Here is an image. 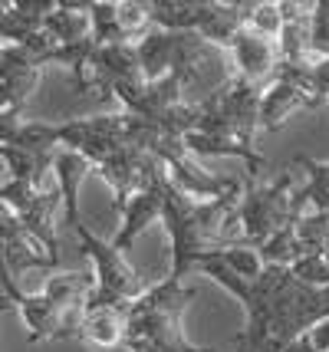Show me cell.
I'll use <instances>...</instances> for the list:
<instances>
[{
  "label": "cell",
  "instance_id": "obj_1",
  "mask_svg": "<svg viewBox=\"0 0 329 352\" xmlns=\"http://www.w3.org/2000/svg\"><path fill=\"white\" fill-rule=\"evenodd\" d=\"M191 300H194V287L174 276L148 287V293H141L128 307V352H201V346H194L181 329V316L191 307Z\"/></svg>",
  "mask_w": 329,
  "mask_h": 352
},
{
  "label": "cell",
  "instance_id": "obj_2",
  "mask_svg": "<svg viewBox=\"0 0 329 352\" xmlns=\"http://www.w3.org/2000/svg\"><path fill=\"white\" fill-rule=\"evenodd\" d=\"M260 99H264V86H253L237 73L227 76L198 102L201 109L198 132L234 138L240 145L253 148V138L260 132Z\"/></svg>",
  "mask_w": 329,
  "mask_h": 352
},
{
  "label": "cell",
  "instance_id": "obj_3",
  "mask_svg": "<svg viewBox=\"0 0 329 352\" xmlns=\"http://www.w3.org/2000/svg\"><path fill=\"white\" fill-rule=\"evenodd\" d=\"M148 188H155L158 201H161V221L172 234V276L174 280H185V276L198 267L204 254L201 244V230H198V201L188 198L178 184L168 178L165 165L158 162L155 171H152V182Z\"/></svg>",
  "mask_w": 329,
  "mask_h": 352
},
{
  "label": "cell",
  "instance_id": "obj_4",
  "mask_svg": "<svg viewBox=\"0 0 329 352\" xmlns=\"http://www.w3.org/2000/svg\"><path fill=\"white\" fill-rule=\"evenodd\" d=\"M244 247H264L277 230L293 224V171H283L277 182L257 184V178H247L244 198L237 208Z\"/></svg>",
  "mask_w": 329,
  "mask_h": 352
},
{
  "label": "cell",
  "instance_id": "obj_5",
  "mask_svg": "<svg viewBox=\"0 0 329 352\" xmlns=\"http://www.w3.org/2000/svg\"><path fill=\"white\" fill-rule=\"evenodd\" d=\"M0 201H3L7 208H14L16 217L23 221L27 234L43 247V254H47L49 261L60 267V237H56V224H53L56 211H63L60 188L40 191V188H33V184L7 182L0 188Z\"/></svg>",
  "mask_w": 329,
  "mask_h": 352
},
{
  "label": "cell",
  "instance_id": "obj_6",
  "mask_svg": "<svg viewBox=\"0 0 329 352\" xmlns=\"http://www.w3.org/2000/svg\"><path fill=\"white\" fill-rule=\"evenodd\" d=\"M73 234L79 237V250L93 261V274H95V287H99V290L112 293V296H122L128 303H135L141 293H148L145 276L126 261V254L115 244L99 241L86 224H79Z\"/></svg>",
  "mask_w": 329,
  "mask_h": 352
},
{
  "label": "cell",
  "instance_id": "obj_7",
  "mask_svg": "<svg viewBox=\"0 0 329 352\" xmlns=\"http://www.w3.org/2000/svg\"><path fill=\"white\" fill-rule=\"evenodd\" d=\"M60 145L69 152H79L86 162H93V168H99L109 155L126 145V112L60 122Z\"/></svg>",
  "mask_w": 329,
  "mask_h": 352
},
{
  "label": "cell",
  "instance_id": "obj_8",
  "mask_svg": "<svg viewBox=\"0 0 329 352\" xmlns=\"http://www.w3.org/2000/svg\"><path fill=\"white\" fill-rule=\"evenodd\" d=\"M155 158L165 165L168 178L194 201H214V198H220V195H227V191L237 184L234 178H218V175L204 171L201 165L194 162V155L185 148V142H168V138H161L158 148H155Z\"/></svg>",
  "mask_w": 329,
  "mask_h": 352
},
{
  "label": "cell",
  "instance_id": "obj_9",
  "mask_svg": "<svg viewBox=\"0 0 329 352\" xmlns=\"http://www.w3.org/2000/svg\"><path fill=\"white\" fill-rule=\"evenodd\" d=\"M128 300L122 296H112V293L99 290L95 287L86 300V313L79 322V336L82 342H93V346H126V320H128Z\"/></svg>",
  "mask_w": 329,
  "mask_h": 352
},
{
  "label": "cell",
  "instance_id": "obj_10",
  "mask_svg": "<svg viewBox=\"0 0 329 352\" xmlns=\"http://www.w3.org/2000/svg\"><path fill=\"white\" fill-rule=\"evenodd\" d=\"M158 158L141 148H132V145H122L115 155H109L102 165H99V175L106 178L112 191H115V208L128 204V198H135L139 191L148 188L152 182V171H155Z\"/></svg>",
  "mask_w": 329,
  "mask_h": 352
},
{
  "label": "cell",
  "instance_id": "obj_11",
  "mask_svg": "<svg viewBox=\"0 0 329 352\" xmlns=\"http://www.w3.org/2000/svg\"><path fill=\"white\" fill-rule=\"evenodd\" d=\"M141 63L135 43H112L95 50L93 69H89V89H99L102 96H115L119 89L141 86Z\"/></svg>",
  "mask_w": 329,
  "mask_h": 352
},
{
  "label": "cell",
  "instance_id": "obj_12",
  "mask_svg": "<svg viewBox=\"0 0 329 352\" xmlns=\"http://www.w3.org/2000/svg\"><path fill=\"white\" fill-rule=\"evenodd\" d=\"M231 56H234V66H237V76L260 86L264 79H273L277 66H280V50H277V40H266L260 33L253 30H244L234 36L231 43Z\"/></svg>",
  "mask_w": 329,
  "mask_h": 352
},
{
  "label": "cell",
  "instance_id": "obj_13",
  "mask_svg": "<svg viewBox=\"0 0 329 352\" xmlns=\"http://www.w3.org/2000/svg\"><path fill=\"white\" fill-rule=\"evenodd\" d=\"M53 171H56V188H60V198H63V224L69 230H76L82 224L79 217V191L86 178L93 175V162H86L79 152H69V148H60L56 158H53Z\"/></svg>",
  "mask_w": 329,
  "mask_h": 352
},
{
  "label": "cell",
  "instance_id": "obj_14",
  "mask_svg": "<svg viewBox=\"0 0 329 352\" xmlns=\"http://www.w3.org/2000/svg\"><path fill=\"white\" fill-rule=\"evenodd\" d=\"M43 33L56 46L79 43L93 36V20H89V0H60L43 20Z\"/></svg>",
  "mask_w": 329,
  "mask_h": 352
},
{
  "label": "cell",
  "instance_id": "obj_15",
  "mask_svg": "<svg viewBox=\"0 0 329 352\" xmlns=\"http://www.w3.org/2000/svg\"><path fill=\"white\" fill-rule=\"evenodd\" d=\"M299 109H316V106L299 89H293L290 82H277V79H273L270 86H264V99H260V129H264V132H280Z\"/></svg>",
  "mask_w": 329,
  "mask_h": 352
},
{
  "label": "cell",
  "instance_id": "obj_16",
  "mask_svg": "<svg viewBox=\"0 0 329 352\" xmlns=\"http://www.w3.org/2000/svg\"><path fill=\"white\" fill-rule=\"evenodd\" d=\"M178 43H181V33H168V30H158V27H152L135 43L145 82H155V79L172 73L174 56H178Z\"/></svg>",
  "mask_w": 329,
  "mask_h": 352
},
{
  "label": "cell",
  "instance_id": "obj_17",
  "mask_svg": "<svg viewBox=\"0 0 329 352\" xmlns=\"http://www.w3.org/2000/svg\"><path fill=\"white\" fill-rule=\"evenodd\" d=\"M244 30V3H218V0H204V16L198 36L204 43L231 50L234 36Z\"/></svg>",
  "mask_w": 329,
  "mask_h": 352
},
{
  "label": "cell",
  "instance_id": "obj_18",
  "mask_svg": "<svg viewBox=\"0 0 329 352\" xmlns=\"http://www.w3.org/2000/svg\"><path fill=\"white\" fill-rule=\"evenodd\" d=\"M297 165L306 168V184L293 191V224L313 211H329V162H316L310 155H297Z\"/></svg>",
  "mask_w": 329,
  "mask_h": 352
},
{
  "label": "cell",
  "instance_id": "obj_19",
  "mask_svg": "<svg viewBox=\"0 0 329 352\" xmlns=\"http://www.w3.org/2000/svg\"><path fill=\"white\" fill-rule=\"evenodd\" d=\"M119 211H122V228H119V237H115L112 244L126 254L128 247L139 241L141 230L148 228L155 217H161V201H158L155 188H145L135 198H128V204H122Z\"/></svg>",
  "mask_w": 329,
  "mask_h": 352
},
{
  "label": "cell",
  "instance_id": "obj_20",
  "mask_svg": "<svg viewBox=\"0 0 329 352\" xmlns=\"http://www.w3.org/2000/svg\"><path fill=\"white\" fill-rule=\"evenodd\" d=\"M204 16V0H155L152 27L168 33H198Z\"/></svg>",
  "mask_w": 329,
  "mask_h": 352
},
{
  "label": "cell",
  "instance_id": "obj_21",
  "mask_svg": "<svg viewBox=\"0 0 329 352\" xmlns=\"http://www.w3.org/2000/svg\"><path fill=\"white\" fill-rule=\"evenodd\" d=\"M0 158L3 165L10 171V182H23V184H33L40 188L47 171H53V155H43V152H27V148H16V145H0Z\"/></svg>",
  "mask_w": 329,
  "mask_h": 352
},
{
  "label": "cell",
  "instance_id": "obj_22",
  "mask_svg": "<svg viewBox=\"0 0 329 352\" xmlns=\"http://www.w3.org/2000/svg\"><path fill=\"white\" fill-rule=\"evenodd\" d=\"M89 20H93V40L99 46L128 43L119 23V0H89Z\"/></svg>",
  "mask_w": 329,
  "mask_h": 352
},
{
  "label": "cell",
  "instance_id": "obj_23",
  "mask_svg": "<svg viewBox=\"0 0 329 352\" xmlns=\"http://www.w3.org/2000/svg\"><path fill=\"white\" fill-rule=\"evenodd\" d=\"M257 254H260V261L270 263V267H293V263L306 254V247L299 244L297 228H293V224H286V228L277 230L264 247H257Z\"/></svg>",
  "mask_w": 329,
  "mask_h": 352
},
{
  "label": "cell",
  "instance_id": "obj_24",
  "mask_svg": "<svg viewBox=\"0 0 329 352\" xmlns=\"http://www.w3.org/2000/svg\"><path fill=\"white\" fill-rule=\"evenodd\" d=\"M310 16L293 20V23H283L280 36H277L280 63H306V56H310Z\"/></svg>",
  "mask_w": 329,
  "mask_h": 352
},
{
  "label": "cell",
  "instance_id": "obj_25",
  "mask_svg": "<svg viewBox=\"0 0 329 352\" xmlns=\"http://www.w3.org/2000/svg\"><path fill=\"white\" fill-rule=\"evenodd\" d=\"M244 27L253 33H260L266 40H277L283 30V14H280V0L270 3V0H260V3H244Z\"/></svg>",
  "mask_w": 329,
  "mask_h": 352
},
{
  "label": "cell",
  "instance_id": "obj_26",
  "mask_svg": "<svg viewBox=\"0 0 329 352\" xmlns=\"http://www.w3.org/2000/svg\"><path fill=\"white\" fill-rule=\"evenodd\" d=\"M119 23L128 43H139L145 33L152 30V3L139 0H119Z\"/></svg>",
  "mask_w": 329,
  "mask_h": 352
},
{
  "label": "cell",
  "instance_id": "obj_27",
  "mask_svg": "<svg viewBox=\"0 0 329 352\" xmlns=\"http://www.w3.org/2000/svg\"><path fill=\"white\" fill-rule=\"evenodd\" d=\"M211 257H218L231 274L244 276V280H257L260 270H264V261H260V254L253 247H227V250H214Z\"/></svg>",
  "mask_w": 329,
  "mask_h": 352
},
{
  "label": "cell",
  "instance_id": "obj_28",
  "mask_svg": "<svg viewBox=\"0 0 329 352\" xmlns=\"http://www.w3.org/2000/svg\"><path fill=\"white\" fill-rule=\"evenodd\" d=\"M293 276H297L299 283H306V287H329V261L323 254H303L293 267Z\"/></svg>",
  "mask_w": 329,
  "mask_h": 352
},
{
  "label": "cell",
  "instance_id": "obj_29",
  "mask_svg": "<svg viewBox=\"0 0 329 352\" xmlns=\"http://www.w3.org/2000/svg\"><path fill=\"white\" fill-rule=\"evenodd\" d=\"M310 53L316 60L329 56V0L313 3V16H310Z\"/></svg>",
  "mask_w": 329,
  "mask_h": 352
},
{
  "label": "cell",
  "instance_id": "obj_30",
  "mask_svg": "<svg viewBox=\"0 0 329 352\" xmlns=\"http://www.w3.org/2000/svg\"><path fill=\"white\" fill-rule=\"evenodd\" d=\"M310 86H313L316 106H326L329 102V56L310 63Z\"/></svg>",
  "mask_w": 329,
  "mask_h": 352
},
{
  "label": "cell",
  "instance_id": "obj_31",
  "mask_svg": "<svg viewBox=\"0 0 329 352\" xmlns=\"http://www.w3.org/2000/svg\"><path fill=\"white\" fill-rule=\"evenodd\" d=\"M20 129H23V119H20L16 109L0 112V145H14L16 135H20Z\"/></svg>",
  "mask_w": 329,
  "mask_h": 352
},
{
  "label": "cell",
  "instance_id": "obj_32",
  "mask_svg": "<svg viewBox=\"0 0 329 352\" xmlns=\"http://www.w3.org/2000/svg\"><path fill=\"white\" fill-rule=\"evenodd\" d=\"M310 339H313L316 352H329V320H326V322H319L313 333H310Z\"/></svg>",
  "mask_w": 329,
  "mask_h": 352
},
{
  "label": "cell",
  "instance_id": "obj_33",
  "mask_svg": "<svg viewBox=\"0 0 329 352\" xmlns=\"http://www.w3.org/2000/svg\"><path fill=\"white\" fill-rule=\"evenodd\" d=\"M286 352H316V346H313V339L310 336H303V339H297V342H290Z\"/></svg>",
  "mask_w": 329,
  "mask_h": 352
},
{
  "label": "cell",
  "instance_id": "obj_34",
  "mask_svg": "<svg viewBox=\"0 0 329 352\" xmlns=\"http://www.w3.org/2000/svg\"><path fill=\"white\" fill-rule=\"evenodd\" d=\"M10 309H16V307H14V300H10L7 293H0V316H3V313H10Z\"/></svg>",
  "mask_w": 329,
  "mask_h": 352
},
{
  "label": "cell",
  "instance_id": "obj_35",
  "mask_svg": "<svg viewBox=\"0 0 329 352\" xmlns=\"http://www.w3.org/2000/svg\"><path fill=\"white\" fill-rule=\"evenodd\" d=\"M264 352H286V346H280V342H266Z\"/></svg>",
  "mask_w": 329,
  "mask_h": 352
},
{
  "label": "cell",
  "instance_id": "obj_36",
  "mask_svg": "<svg viewBox=\"0 0 329 352\" xmlns=\"http://www.w3.org/2000/svg\"><path fill=\"white\" fill-rule=\"evenodd\" d=\"M323 257H326V261H329V241H326V247H323Z\"/></svg>",
  "mask_w": 329,
  "mask_h": 352
},
{
  "label": "cell",
  "instance_id": "obj_37",
  "mask_svg": "<svg viewBox=\"0 0 329 352\" xmlns=\"http://www.w3.org/2000/svg\"><path fill=\"white\" fill-rule=\"evenodd\" d=\"M201 352H218V349H201Z\"/></svg>",
  "mask_w": 329,
  "mask_h": 352
},
{
  "label": "cell",
  "instance_id": "obj_38",
  "mask_svg": "<svg viewBox=\"0 0 329 352\" xmlns=\"http://www.w3.org/2000/svg\"><path fill=\"white\" fill-rule=\"evenodd\" d=\"M3 46H7V43H0V53H3Z\"/></svg>",
  "mask_w": 329,
  "mask_h": 352
}]
</instances>
